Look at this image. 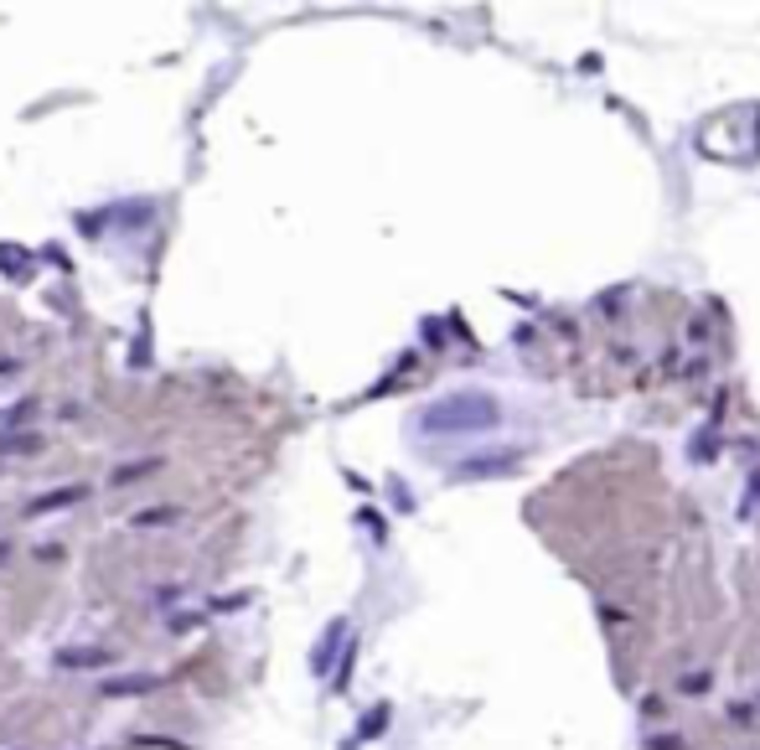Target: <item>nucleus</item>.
Listing matches in <instances>:
<instances>
[{
  "mask_svg": "<svg viewBox=\"0 0 760 750\" xmlns=\"http://www.w3.org/2000/svg\"><path fill=\"white\" fill-rule=\"evenodd\" d=\"M502 404L492 394H440L435 404L419 409V430L424 435H481V430H497Z\"/></svg>",
  "mask_w": 760,
  "mask_h": 750,
  "instance_id": "obj_1",
  "label": "nucleus"
},
{
  "mask_svg": "<svg viewBox=\"0 0 760 750\" xmlns=\"http://www.w3.org/2000/svg\"><path fill=\"white\" fill-rule=\"evenodd\" d=\"M78 497H83V487H57V492H47V497L32 502V518L52 513V507H68V502H78Z\"/></svg>",
  "mask_w": 760,
  "mask_h": 750,
  "instance_id": "obj_2",
  "label": "nucleus"
},
{
  "mask_svg": "<svg viewBox=\"0 0 760 750\" xmlns=\"http://www.w3.org/2000/svg\"><path fill=\"white\" fill-rule=\"evenodd\" d=\"M342 637H347V621H331V632H326V642H321V652H316V673L331 668V652H337Z\"/></svg>",
  "mask_w": 760,
  "mask_h": 750,
  "instance_id": "obj_3",
  "label": "nucleus"
},
{
  "mask_svg": "<svg viewBox=\"0 0 760 750\" xmlns=\"http://www.w3.org/2000/svg\"><path fill=\"white\" fill-rule=\"evenodd\" d=\"M109 652H63V663L68 668H88V663H104Z\"/></svg>",
  "mask_w": 760,
  "mask_h": 750,
  "instance_id": "obj_4",
  "label": "nucleus"
},
{
  "mask_svg": "<svg viewBox=\"0 0 760 750\" xmlns=\"http://www.w3.org/2000/svg\"><path fill=\"white\" fill-rule=\"evenodd\" d=\"M156 678H125V683H109V694H145Z\"/></svg>",
  "mask_w": 760,
  "mask_h": 750,
  "instance_id": "obj_5",
  "label": "nucleus"
},
{
  "mask_svg": "<svg viewBox=\"0 0 760 750\" xmlns=\"http://www.w3.org/2000/svg\"><path fill=\"white\" fill-rule=\"evenodd\" d=\"M383 725H388V709H373V714H368V725H362V735H378Z\"/></svg>",
  "mask_w": 760,
  "mask_h": 750,
  "instance_id": "obj_6",
  "label": "nucleus"
}]
</instances>
